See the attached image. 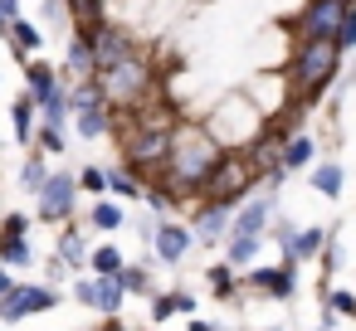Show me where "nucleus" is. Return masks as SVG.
Masks as SVG:
<instances>
[{"mask_svg": "<svg viewBox=\"0 0 356 331\" xmlns=\"http://www.w3.org/2000/svg\"><path fill=\"white\" fill-rule=\"evenodd\" d=\"M220 156H225V146L205 132V122H176V137H171V156H166V166H161V190L176 200V205H195L200 200V190H205V180H210V171L220 166Z\"/></svg>", "mask_w": 356, "mask_h": 331, "instance_id": "nucleus-1", "label": "nucleus"}, {"mask_svg": "<svg viewBox=\"0 0 356 331\" xmlns=\"http://www.w3.org/2000/svg\"><path fill=\"white\" fill-rule=\"evenodd\" d=\"M337 74H341L337 40H307V44H293L283 83H288V98H298L302 108H317V98H327V88L337 83Z\"/></svg>", "mask_w": 356, "mask_h": 331, "instance_id": "nucleus-2", "label": "nucleus"}, {"mask_svg": "<svg viewBox=\"0 0 356 331\" xmlns=\"http://www.w3.org/2000/svg\"><path fill=\"white\" fill-rule=\"evenodd\" d=\"M98 88H103V103H108L118 117H127V112H137V108H147V103L156 98L161 74L152 69V59L132 54V59L103 69V74H98Z\"/></svg>", "mask_w": 356, "mask_h": 331, "instance_id": "nucleus-3", "label": "nucleus"}, {"mask_svg": "<svg viewBox=\"0 0 356 331\" xmlns=\"http://www.w3.org/2000/svg\"><path fill=\"white\" fill-rule=\"evenodd\" d=\"M113 127H118V137H122V166L137 176V180H161V166H166V156H171V137H176V127H142V122H122V117H113Z\"/></svg>", "mask_w": 356, "mask_h": 331, "instance_id": "nucleus-4", "label": "nucleus"}, {"mask_svg": "<svg viewBox=\"0 0 356 331\" xmlns=\"http://www.w3.org/2000/svg\"><path fill=\"white\" fill-rule=\"evenodd\" d=\"M254 190H259V176H254L249 156H244V151H225V156H220V166L210 171V180H205V190H200V200H195V205L239 210Z\"/></svg>", "mask_w": 356, "mask_h": 331, "instance_id": "nucleus-5", "label": "nucleus"}, {"mask_svg": "<svg viewBox=\"0 0 356 331\" xmlns=\"http://www.w3.org/2000/svg\"><path fill=\"white\" fill-rule=\"evenodd\" d=\"M351 0H307V6L283 25L293 44H307V40H337V25L346 15Z\"/></svg>", "mask_w": 356, "mask_h": 331, "instance_id": "nucleus-6", "label": "nucleus"}, {"mask_svg": "<svg viewBox=\"0 0 356 331\" xmlns=\"http://www.w3.org/2000/svg\"><path fill=\"white\" fill-rule=\"evenodd\" d=\"M74 210H79V176H49L44 180V190L35 195V214L44 219V224H64V219H74Z\"/></svg>", "mask_w": 356, "mask_h": 331, "instance_id": "nucleus-7", "label": "nucleus"}, {"mask_svg": "<svg viewBox=\"0 0 356 331\" xmlns=\"http://www.w3.org/2000/svg\"><path fill=\"white\" fill-rule=\"evenodd\" d=\"M79 35L88 40V49H93V64H98V74L137 54V40H132L127 30H118V25H108V20H103L98 30H79Z\"/></svg>", "mask_w": 356, "mask_h": 331, "instance_id": "nucleus-8", "label": "nucleus"}, {"mask_svg": "<svg viewBox=\"0 0 356 331\" xmlns=\"http://www.w3.org/2000/svg\"><path fill=\"white\" fill-rule=\"evenodd\" d=\"M273 210H278V195H273V190L249 195V200L234 210V219H229V239H268Z\"/></svg>", "mask_w": 356, "mask_h": 331, "instance_id": "nucleus-9", "label": "nucleus"}, {"mask_svg": "<svg viewBox=\"0 0 356 331\" xmlns=\"http://www.w3.org/2000/svg\"><path fill=\"white\" fill-rule=\"evenodd\" d=\"M59 307V292L54 287H35V282H15L6 297H0V321H25L35 312H49Z\"/></svg>", "mask_w": 356, "mask_h": 331, "instance_id": "nucleus-10", "label": "nucleus"}, {"mask_svg": "<svg viewBox=\"0 0 356 331\" xmlns=\"http://www.w3.org/2000/svg\"><path fill=\"white\" fill-rule=\"evenodd\" d=\"M244 287L273 297V302H288L298 292V263H278V268H249L244 273Z\"/></svg>", "mask_w": 356, "mask_h": 331, "instance_id": "nucleus-11", "label": "nucleus"}, {"mask_svg": "<svg viewBox=\"0 0 356 331\" xmlns=\"http://www.w3.org/2000/svg\"><path fill=\"white\" fill-rule=\"evenodd\" d=\"M191 244H195V234H191V224H181V219H156V229H152V248H156V258L161 263H181L186 253H191Z\"/></svg>", "mask_w": 356, "mask_h": 331, "instance_id": "nucleus-12", "label": "nucleus"}, {"mask_svg": "<svg viewBox=\"0 0 356 331\" xmlns=\"http://www.w3.org/2000/svg\"><path fill=\"white\" fill-rule=\"evenodd\" d=\"M229 219H234V210H220V205H195V219H191L195 244H220V239H229Z\"/></svg>", "mask_w": 356, "mask_h": 331, "instance_id": "nucleus-13", "label": "nucleus"}, {"mask_svg": "<svg viewBox=\"0 0 356 331\" xmlns=\"http://www.w3.org/2000/svg\"><path fill=\"white\" fill-rule=\"evenodd\" d=\"M327 224H307V229H298L293 234V244H288V253H283V263H302V258H317L322 248H327Z\"/></svg>", "mask_w": 356, "mask_h": 331, "instance_id": "nucleus-14", "label": "nucleus"}, {"mask_svg": "<svg viewBox=\"0 0 356 331\" xmlns=\"http://www.w3.org/2000/svg\"><path fill=\"white\" fill-rule=\"evenodd\" d=\"M64 69H69V83H93V78H98V64H93V49H88L83 35L69 40V59H64Z\"/></svg>", "mask_w": 356, "mask_h": 331, "instance_id": "nucleus-15", "label": "nucleus"}, {"mask_svg": "<svg viewBox=\"0 0 356 331\" xmlns=\"http://www.w3.org/2000/svg\"><path fill=\"white\" fill-rule=\"evenodd\" d=\"M74 127H79V137L98 142V137H108V132H113V108H108V103L83 108V112H74Z\"/></svg>", "mask_w": 356, "mask_h": 331, "instance_id": "nucleus-16", "label": "nucleus"}, {"mask_svg": "<svg viewBox=\"0 0 356 331\" xmlns=\"http://www.w3.org/2000/svg\"><path fill=\"white\" fill-rule=\"evenodd\" d=\"M88 239H83V229H64L59 234V248H54V258L64 263V268H88Z\"/></svg>", "mask_w": 356, "mask_h": 331, "instance_id": "nucleus-17", "label": "nucleus"}, {"mask_svg": "<svg viewBox=\"0 0 356 331\" xmlns=\"http://www.w3.org/2000/svg\"><path fill=\"white\" fill-rule=\"evenodd\" d=\"M195 297L191 292H152V321H171V316H191Z\"/></svg>", "mask_w": 356, "mask_h": 331, "instance_id": "nucleus-18", "label": "nucleus"}, {"mask_svg": "<svg viewBox=\"0 0 356 331\" xmlns=\"http://www.w3.org/2000/svg\"><path fill=\"white\" fill-rule=\"evenodd\" d=\"M25 83H30V98H35V108H44V103H49V98L64 88V83L54 78V69H49V64H30V69H25Z\"/></svg>", "mask_w": 356, "mask_h": 331, "instance_id": "nucleus-19", "label": "nucleus"}, {"mask_svg": "<svg viewBox=\"0 0 356 331\" xmlns=\"http://www.w3.org/2000/svg\"><path fill=\"white\" fill-rule=\"evenodd\" d=\"M302 166H317V142L312 137H288V146H283V176H293V171H302Z\"/></svg>", "mask_w": 356, "mask_h": 331, "instance_id": "nucleus-20", "label": "nucleus"}, {"mask_svg": "<svg viewBox=\"0 0 356 331\" xmlns=\"http://www.w3.org/2000/svg\"><path fill=\"white\" fill-rule=\"evenodd\" d=\"M122 302H127V292H122V282H118V278H93V312L118 316V312H122Z\"/></svg>", "mask_w": 356, "mask_h": 331, "instance_id": "nucleus-21", "label": "nucleus"}, {"mask_svg": "<svg viewBox=\"0 0 356 331\" xmlns=\"http://www.w3.org/2000/svg\"><path fill=\"white\" fill-rule=\"evenodd\" d=\"M341 185H346L341 161H317V166H312V190H317V195L337 200V195H341Z\"/></svg>", "mask_w": 356, "mask_h": 331, "instance_id": "nucleus-22", "label": "nucleus"}, {"mask_svg": "<svg viewBox=\"0 0 356 331\" xmlns=\"http://www.w3.org/2000/svg\"><path fill=\"white\" fill-rule=\"evenodd\" d=\"M88 268H93V278H118V273L127 268V258H122L118 244H103V248L88 253Z\"/></svg>", "mask_w": 356, "mask_h": 331, "instance_id": "nucleus-23", "label": "nucleus"}, {"mask_svg": "<svg viewBox=\"0 0 356 331\" xmlns=\"http://www.w3.org/2000/svg\"><path fill=\"white\" fill-rule=\"evenodd\" d=\"M108 190H113L118 200H142V195H147V180H137L127 166H113V171H108Z\"/></svg>", "mask_w": 356, "mask_h": 331, "instance_id": "nucleus-24", "label": "nucleus"}, {"mask_svg": "<svg viewBox=\"0 0 356 331\" xmlns=\"http://www.w3.org/2000/svg\"><path fill=\"white\" fill-rule=\"evenodd\" d=\"M259 244H264V239H225V263H229L234 273H249V268H254Z\"/></svg>", "mask_w": 356, "mask_h": 331, "instance_id": "nucleus-25", "label": "nucleus"}, {"mask_svg": "<svg viewBox=\"0 0 356 331\" xmlns=\"http://www.w3.org/2000/svg\"><path fill=\"white\" fill-rule=\"evenodd\" d=\"M64 10L74 15L79 30H98L103 25V0H64Z\"/></svg>", "mask_w": 356, "mask_h": 331, "instance_id": "nucleus-26", "label": "nucleus"}, {"mask_svg": "<svg viewBox=\"0 0 356 331\" xmlns=\"http://www.w3.org/2000/svg\"><path fill=\"white\" fill-rule=\"evenodd\" d=\"M88 224H93V229H103V234L122 229V205H118V200H93V210H88Z\"/></svg>", "mask_w": 356, "mask_h": 331, "instance_id": "nucleus-27", "label": "nucleus"}, {"mask_svg": "<svg viewBox=\"0 0 356 331\" xmlns=\"http://www.w3.org/2000/svg\"><path fill=\"white\" fill-rule=\"evenodd\" d=\"M10 44H15V54L25 59V54H35V49L44 44V35H40L30 20H15V25H10Z\"/></svg>", "mask_w": 356, "mask_h": 331, "instance_id": "nucleus-28", "label": "nucleus"}, {"mask_svg": "<svg viewBox=\"0 0 356 331\" xmlns=\"http://www.w3.org/2000/svg\"><path fill=\"white\" fill-rule=\"evenodd\" d=\"M10 122H15V137H20V142H35V98H30V93L10 108Z\"/></svg>", "mask_w": 356, "mask_h": 331, "instance_id": "nucleus-29", "label": "nucleus"}, {"mask_svg": "<svg viewBox=\"0 0 356 331\" xmlns=\"http://www.w3.org/2000/svg\"><path fill=\"white\" fill-rule=\"evenodd\" d=\"M118 282H122V292H132V297H152V273H147L142 263H127V268L118 273Z\"/></svg>", "mask_w": 356, "mask_h": 331, "instance_id": "nucleus-30", "label": "nucleus"}, {"mask_svg": "<svg viewBox=\"0 0 356 331\" xmlns=\"http://www.w3.org/2000/svg\"><path fill=\"white\" fill-rule=\"evenodd\" d=\"M205 282H210V292H215V297H234L239 273H234L229 263H215V268H205Z\"/></svg>", "mask_w": 356, "mask_h": 331, "instance_id": "nucleus-31", "label": "nucleus"}, {"mask_svg": "<svg viewBox=\"0 0 356 331\" xmlns=\"http://www.w3.org/2000/svg\"><path fill=\"white\" fill-rule=\"evenodd\" d=\"M322 307L337 312V316H356V292H346V287H327V282H322Z\"/></svg>", "mask_w": 356, "mask_h": 331, "instance_id": "nucleus-32", "label": "nucleus"}, {"mask_svg": "<svg viewBox=\"0 0 356 331\" xmlns=\"http://www.w3.org/2000/svg\"><path fill=\"white\" fill-rule=\"evenodd\" d=\"M44 180H49V166H44V156H30V161L20 166V185H25L30 195H40V190H44Z\"/></svg>", "mask_w": 356, "mask_h": 331, "instance_id": "nucleus-33", "label": "nucleus"}, {"mask_svg": "<svg viewBox=\"0 0 356 331\" xmlns=\"http://www.w3.org/2000/svg\"><path fill=\"white\" fill-rule=\"evenodd\" d=\"M337 49H341V54L356 49V0L346 6V15H341V25H337Z\"/></svg>", "mask_w": 356, "mask_h": 331, "instance_id": "nucleus-34", "label": "nucleus"}, {"mask_svg": "<svg viewBox=\"0 0 356 331\" xmlns=\"http://www.w3.org/2000/svg\"><path fill=\"white\" fill-rule=\"evenodd\" d=\"M0 263L25 268V263H30V244H25V239H0Z\"/></svg>", "mask_w": 356, "mask_h": 331, "instance_id": "nucleus-35", "label": "nucleus"}, {"mask_svg": "<svg viewBox=\"0 0 356 331\" xmlns=\"http://www.w3.org/2000/svg\"><path fill=\"white\" fill-rule=\"evenodd\" d=\"M79 190H88V195H108V171H98V166H88V171H79Z\"/></svg>", "mask_w": 356, "mask_h": 331, "instance_id": "nucleus-36", "label": "nucleus"}, {"mask_svg": "<svg viewBox=\"0 0 356 331\" xmlns=\"http://www.w3.org/2000/svg\"><path fill=\"white\" fill-rule=\"evenodd\" d=\"M317 268H322V282L341 273V248H337V239H327V248L317 253Z\"/></svg>", "mask_w": 356, "mask_h": 331, "instance_id": "nucleus-37", "label": "nucleus"}, {"mask_svg": "<svg viewBox=\"0 0 356 331\" xmlns=\"http://www.w3.org/2000/svg\"><path fill=\"white\" fill-rule=\"evenodd\" d=\"M142 200H147V205H152V210H156L161 219H171V210H176V200H171V195H166V190H161L156 180L147 185V195H142Z\"/></svg>", "mask_w": 356, "mask_h": 331, "instance_id": "nucleus-38", "label": "nucleus"}, {"mask_svg": "<svg viewBox=\"0 0 356 331\" xmlns=\"http://www.w3.org/2000/svg\"><path fill=\"white\" fill-rule=\"evenodd\" d=\"M25 229H30L25 214H6V219H0V239H25Z\"/></svg>", "mask_w": 356, "mask_h": 331, "instance_id": "nucleus-39", "label": "nucleus"}, {"mask_svg": "<svg viewBox=\"0 0 356 331\" xmlns=\"http://www.w3.org/2000/svg\"><path fill=\"white\" fill-rule=\"evenodd\" d=\"M40 146L59 156V151H64V132H54V127H40Z\"/></svg>", "mask_w": 356, "mask_h": 331, "instance_id": "nucleus-40", "label": "nucleus"}, {"mask_svg": "<svg viewBox=\"0 0 356 331\" xmlns=\"http://www.w3.org/2000/svg\"><path fill=\"white\" fill-rule=\"evenodd\" d=\"M74 297H79L83 307H93V278H79V282H74Z\"/></svg>", "mask_w": 356, "mask_h": 331, "instance_id": "nucleus-41", "label": "nucleus"}, {"mask_svg": "<svg viewBox=\"0 0 356 331\" xmlns=\"http://www.w3.org/2000/svg\"><path fill=\"white\" fill-rule=\"evenodd\" d=\"M0 15H6V20L15 25V20H20V0H0Z\"/></svg>", "mask_w": 356, "mask_h": 331, "instance_id": "nucleus-42", "label": "nucleus"}, {"mask_svg": "<svg viewBox=\"0 0 356 331\" xmlns=\"http://www.w3.org/2000/svg\"><path fill=\"white\" fill-rule=\"evenodd\" d=\"M191 331H220L215 321H205V316H191Z\"/></svg>", "mask_w": 356, "mask_h": 331, "instance_id": "nucleus-43", "label": "nucleus"}, {"mask_svg": "<svg viewBox=\"0 0 356 331\" xmlns=\"http://www.w3.org/2000/svg\"><path fill=\"white\" fill-rule=\"evenodd\" d=\"M10 287H15V282H10V273H6V268H0V297H6Z\"/></svg>", "mask_w": 356, "mask_h": 331, "instance_id": "nucleus-44", "label": "nucleus"}, {"mask_svg": "<svg viewBox=\"0 0 356 331\" xmlns=\"http://www.w3.org/2000/svg\"><path fill=\"white\" fill-rule=\"evenodd\" d=\"M0 40H10V20L6 15H0Z\"/></svg>", "mask_w": 356, "mask_h": 331, "instance_id": "nucleus-45", "label": "nucleus"}, {"mask_svg": "<svg viewBox=\"0 0 356 331\" xmlns=\"http://www.w3.org/2000/svg\"><path fill=\"white\" fill-rule=\"evenodd\" d=\"M103 331H127V326H118V321H108V326H103Z\"/></svg>", "mask_w": 356, "mask_h": 331, "instance_id": "nucleus-46", "label": "nucleus"}]
</instances>
